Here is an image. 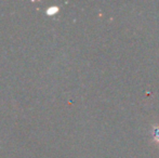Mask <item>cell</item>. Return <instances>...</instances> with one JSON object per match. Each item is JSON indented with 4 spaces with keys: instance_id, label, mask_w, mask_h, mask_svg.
Here are the masks:
<instances>
[{
    "instance_id": "obj_1",
    "label": "cell",
    "mask_w": 159,
    "mask_h": 158,
    "mask_svg": "<svg viewBox=\"0 0 159 158\" xmlns=\"http://www.w3.org/2000/svg\"><path fill=\"white\" fill-rule=\"evenodd\" d=\"M152 141L159 147V122H155L152 126Z\"/></svg>"
}]
</instances>
